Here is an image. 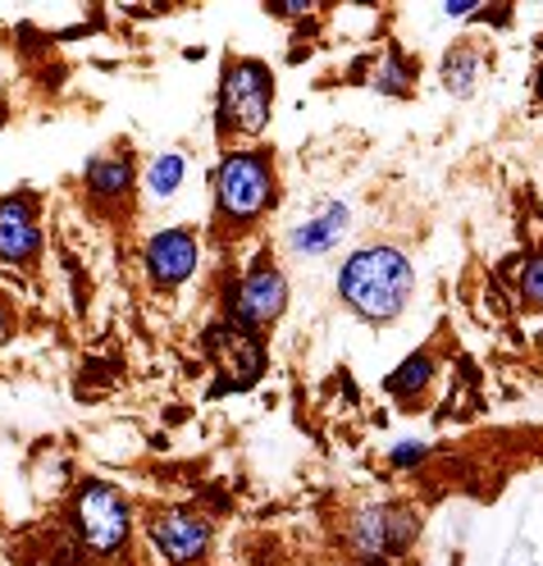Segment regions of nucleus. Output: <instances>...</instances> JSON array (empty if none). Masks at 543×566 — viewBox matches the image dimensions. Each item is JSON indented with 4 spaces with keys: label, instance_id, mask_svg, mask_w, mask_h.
I'll return each mask as SVG.
<instances>
[{
    "label": "nucleus",
    "instance_id": "1",
    "mask_svg": "<svg viewBox=\"0 0 543 566\" xmlns=\"http://www.w3.org/2000/svg\"><path fill=\"white\" fill-rule=\"evenodd\" d=\"M416 289V265L397 247H361L338 270V297L361 315V321H393L403 315Z\"/></svg>",
    "mask_w": 543,
    "mask_h": 566
},
{
    "label": "nucleus",
    "instance_id": "2",
    "mask_svg": "<svg viewBox=\"0 0 543 566\" xmlns=\"http://www.w3.org/2000/svg\"><path fill=\"white\" fill-rule=\"evenodd\" d=\"M215 206L233 224L261 220L274 206V165L265 151H224L215 165Z\"/></svg>",
    "mask_w": 543,
    "mask_h": 566
},
{
    "label": "nucleus",
    "instance_id": "3",
    "mask_svg": "<svg viewBox=\"0 0 543 566\" xmlns=\"http://www.w3.org/2000/svg\"><path fill=\"white\" fill-rule=\"evenodd\" d=\"M274 115V74L261 60H229L220 74L215 119L224 133H261Z\"/></svg>",
    "mask_w": 543,
    "mask_h": 566
},
{
    "label": "nucleus",
    "instance_id": "4",
    "mask_svg": "<svg viewBox=\"0 0 543 566\" xmlns=\"http://www.w3.org/2000/svg\"><path fill=\"white\" fill-rule=\"evenodd\" d=\"M74 530H79V539H83L87 553L115 557L133 535V507H128V499L115 484L87 480L79 489V499H74Z\"/></svg>",
    "mask_w": 543,
    "mask_h": 566
},
{
    "label": "nucleus",
    "instance_id": "5",
    "mask_svg": "<svg viewBox=\"0 0 543 566\" xmlns=\"http://www.w3.org/2000/svg\"><path fill=\"white\" fill-rule=\"evenodd\" d=\"M283 306H288V279L270 261H257L238 279V289H229V325L257 334L279 321Z\"/></svg>",
    "mask_w": 543,
    "mask_h": 566
},
{
    "label": "nucleus",
    "instance_id": "6",
    "mask_svg": "<svg viewBox=\"0 0 543 566\" xmlns=\"http://www.w3.org/2000/svg\"><path fill=\"white\" fill-rule=\"evenodd\" d=\"M416 530H420L416 512L397 507V503H375V507H361L352 516V548L375 566L388 553H403L416 539Z\"/></svg>",
    "mask_w": 543,
    "mask_h": 566
},
{
    "label": "nucleus",
    "instance_id": "7",
    "mask_svg": "<svg viewBox=\"0 0 543 566\" xmlns=\"http://www.w3.org/2000/svg\"><path fill=\"white\" fill-rule=\"evenodd\" d=\"M142 265H147L152 283L156 289H178L184 279L197 274L201 265V242L192 229L174 224V229H160L147 238V247H142Z\"/></svg>",
    "mask_w": 543,
    "mask_h": 566
},
{
    "label": "nucleus",
    "instance_id": "8",
    "mask_svg": "<svg viewBox=\"0 0 543 566\" xmlns=\"http://www.w3.org/2000/svg\"><path fill=\"white\" fill-rule=\"evenodd\" d=\"M147 539L169 566H197L210 548V521L201 512H160L147 521Z\"/></svg>",
    "mask_w": 543,
    "mask_h": 566
},
{
    "label": "nucleus",
    "instance_id": "9",
    "mask_svg": "<svg viewBox=\"0 0 543 566\" xmlns=\"http://www.w3.org/2000/svg\"><path fill=\"white\" fill-rule=\"evenodd\" d=\"M42 252V229L38 216H32L28 197H6L0 201V261L23 265Z\"/></svg>",
    "mask_w": 543,
    "mask_h": 566
},
{
    "label": "nucleus",
    "instance_id": "10",
    "mask_svg": "<svg viewBox=\"0 0 543 566\" xmlns=\"http://www.w3.org/2000/svg\"><path fill=\"white\" fill-rule=\"evenodd\" d=\"M347 224H352V210H347L343 201H330V206L320 210V216H311L306 224H297L288 242H293L297 256H320V252H330V247L343 242Z\"/></svg>",
    "mask_w": 543,
    "mask_h": 566
},
{
    "label": "nucleus",
    "instance_id": "11",
    "mask_svg": "<svg viewBox=\"0 0 543 566\" xmlns=\"http://www.w3.org/2000/svg\"><path fill=\"white\" fill-rule=\"evenodd\" d=\"M83 184H87V192H92L96 201H119V197H128V188H133V165H128L124 156H96V160H87V169H83Z\"/></svg>",
    "mask_w": 543,
    "mask_h": 566
},
{
    "label": "nucleus",
    "instance_id": "12",
    "mask_svg": "<svg viewBox=\"0 0 543 566\" xmlns=\"http://www.w3.org/2000/svg\"><path fill=\"white\" fill-rule=\"evenodd\" d=\"M184 179H188V160L178 156V151L152 156V165H147V192H152L156 201H169L178 188H184Z\"/></svg>",
    "mask_w": 543,
    "mask_h": 566
},
{
    "label": "nucleus",
    "instance_id": "13",
    "mask_svg": "<svg viewBox=\"0 0 543 566\" xmlns=\"http://www.w3.org/2000/svg\"><path fill=\"white\" fill-rule=\"evenodd\" d=\"M429 375H434V361L425 357V352H420V357H407L403 366H397V375L388 379V394L411 398L416 388H425V384H429Z\"/></svg>",
    "mask_w": 543,
    "mask_h": 566
},
{
    "label": "nucleus",
    "instance_id": "14",
    "mask_svg": "<svg viewBox=\"0 0 543 566\" xmlns=\"http://www.w3.org/2000/svg\"><path fill=\"white\" fill-rule=\"evenodd\" d=\"M443 83H448V92H470V83H476V55L470 51H457V55H448V64H443Z\"/></svg>",
    "mask_w": 543,
    "mask_h": 566
},
{
    "label": "nucleus",
    "instance_id": "15",
    "mask_svg": "<svg viewBox=\"0 0 543 566\" xmlns=\"http://www.w3.org/2000/svg\"><path fill=\"white\" fill-rule=\"evenodd\" d=\"M521 297H525L530 306L543 311V256L525 265V274H521Z\"/></svg>",
    "mask_w": 543,
    "mask_h": 566
},
{
    "label": "nucleus",
    "instance_id": "16",
    "mask_svg": "<svg viewBox=\"0 0 543 566\" xmlns=\"http://www.w3.org/2000/svg\"><path fill=\"white\" fill-rule=\"evenodd\" d=\"M407 64L403 60H397V55H388V64L379 69V74H375V87H384V92H403L407 87Z\"/></svg>",
    "mask_w": 543,
    "mask_h": 566
},
{
    "label": "nucleus",
    "instance_id": "17",
    "mask_svg": "<svg viewBox=\"0 0 543 566\" xmlns=\"http://www.w3.org/2000/svg\"><path fill=\"white\" fill-rule=\"evenodd\" d=\"M388 462H393V467H403V471L416 467V462H425V443H397V448L388 452Z\"/></svg>",
    "mask_w": 543,
    "mask_h": 566
},
{
    "label": "nucleus",
    "instance_id": "18",
    "mask_svg": "<svg viewBox=\"0 0 543 566\" xmlns=\"http://www.w3.org/2000/svg\"><path fill=\"white\" fill-rule=\"evenodd\" d=\"M270 10H274V14H288V19H297V14H306L311 6H302V0H274Z\"/></svg>",
    "mask_w": 543,
    "mask_h": 566
},
{
    "label": "nucleus",
    "instance_id": "19",
    "mask_svg": "<svg viewBox=\"0 0 543 566\" xmlns=\"http://www.w3.org/2000/svg\"><path fill=\"white\" fill-rule=\"evenodd\" d=\"M470 10H480L476 0H457V6H443V14H448V19H461V14H470Z\"/></svg>",
    "mask_w": 543,
    "mask_h": 566
}]
</instances>
